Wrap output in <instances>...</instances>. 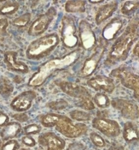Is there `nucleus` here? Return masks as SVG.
Segmentation results:
<instances>
[{
    "label": "nucleus",
    "instance_id": "obj_1",
    "mask_svg": "<svg viewBox=\"0 0 139 150\" xmlns=\"http://www.w3.org/2000/svg\"><path fill=\"white\" fill-rule=\"evenodd\" d=\"M139 36V20H133L111 47L105 64L112 65L124 60L128 56L132 46Z\"/></svg>",
    "mask_w": 139,
    "mask_h": 150
},
{
    "label": "nucleus",
    "instance_id": "obj_2",
    "mask_svg": "<svg viewBox=\"0 0 139 150\" xmlns=\"http://www.w3.org/2000/svg\"><path fill=\"white\" fill-rule=\"evenodd\" d=\"M78 56H79L78 52H74L63 58L53 59L46 62L45 64H43L39 68L38 71L36 74H34L32 76V78L29 80L28 85L30 86H41L53 72L58 69H62L73 64L78 58Z\"/></svg>",
    "mask_w": 139,
    "mask_h": 150
},
{
    "label": "nucleus",
    "instance_id": "obj_3",
    "mask_svg": "<svg viewBox=\"0 0 139 150\" xmlns=\"http://www.w3.org/2000/svg\"><path fill=\"white\" fill-rule=\"evenodd\" d=\"M59 43V37L56 34H48L30 42L26 52L30 60H40L48 56Z\"/></svg>",
    "mask_w": 139,
    "mask_h": 150
},
{
    "label": "nucleus",
    "instance_id": "obj_4",
    "mask_svg": "<svg viewBox=\"0 0 139 150\" xmlns=\"http://www.w3.org/2000/svg\"><path fill=\"white\" fill-rule=\"evenodd\" d=\"M61 89L69 96L73 97L79 98L80 101L79 106L86 110H93L95 109V105L91 98L89 92L83 86L72 83H61L59 84Z\"/></svg>",
    "mask_w": 139,
    "mask_h": 150
},
{
    "label": "nucleus",
    "instance_id": "obj_5",
    "mask_svg": "<svg viewBox=\"0 0 139 150\" xmlns=\"http://www.w3.org/2000/svg\"><path fill=\"white\" fill-rule=\"evenodd\" d=\"M56 129L66 137L75 139L86 134L88 127L83 123H73V121L71 118L61 115L56 125Z\"/></svg>",
    "mask_w": 139,
    "mask_h": 150
},
{
    "label": "nucleus",
    "instance_id": "obj_6",
    "mask_svg": "<svg viewBox=\"0 0 139 150\" xmlns=\"http://www.w3.org/2000/svg\"><path fill=\"white\" fill-rule=\"evenodd\" d=\"M76 32L77 30L74 19L71 16H64L61 20V38L65 47L73 48L78 44L79 38Z\"/></svg>",
    "mask_w": 139,
    "mask_h": 150
},
{
    "label": "nucleus",
    "instance_id": "obj_7",
    "mask_svg": "<svg viewBox=\"0 0 139 150\" xmlns=\"http://www.w3.org/2000/svg\"><path fill=\"white\" fill-rule=\"evenodd\" d=\"M111 75L120 80L123 86L133 91V96L139 101V76L126 69L118 68L111 72Z\"/></svg>",
    "mask_w": 139,
    "mask_h": 150
},
{
    "label": "nucleus",
    "instance_id": "obj_8",
    "mask_svg": "<svg viewBox=\"0 0 139 150\" xmlns=\"http://www.w3.org/2000/svg\"><path fill=\"white\" fill-rule=\"evenodd\" d=\"M93 127L97 129L103 135L110 138L116 137L120 134V124L116 121L110 120L105 117H96L92 121Z\"/></svg>",
    "mask_w": 139,
    "mask_h": 150
},
{
    "label": "nucleus",
    "instance_id": "obj_9",
    "mask_svg": "<svg viewBox=\"0 0 139 150\" xmlns=\"http://www.w3.org/2000/svg\"><path fill=\"white\" fill-rule=\"evenodd\" d=\"M56 15V10L54 8H51L48 11L43 15L39 16L34 22L31 24L29 28L28 34L30 36H39L40 34L44 33L47 29L48 28L50 23L54 18Z\"/></svg>",
    "mask_w": 139,
    "mask_h": 150
},
{
    "label": "nucleus",
    "instance_id": "obj_10",
    "mask_svg": "<svg viewBox=\"0 0 139 150\" xmlns=\"http://www.w3.org/2000/svg\"><path fill=\"white\" fill-rule=\"evenodd\" d=\"M115 109L119 110L121 116L128 120H136L139 117V109L135 103L124 99H116L111 101Z\"/></svg>",
    "mask_w": 139,
    "mask_h": 150
},
{
    "label": "nucleus",
    "instance_id": "obj_11",
    "mask_svg": "<svg viewBox=\"0 0 139 150\" xmlns=\"http://www.w3.org/2000/svg\"><path fill=\"white\" fill-rule=\"evenodd\" d=\"M36 97L34 91H26L16 96L11 102V108L17 112L26 111L30 109L32 103Z\"/></svg>",
    "mask_w": 139,
    "mask_h": 150
},
{
    "label": "nucleus",
    "instance_id": "obj_12",
    "mask_svg": "<svg viewBox=\"0 0 139 150\" xmlns=\"http://www.w3.org/2000/svg\"><path fill=\"white\" fill-rule=\"evenodd\" d=\"M38 143L46 150H63L66 147L64 139L53 132H47L40 135Z\"/></svg>",
    "mask_w": 139,
    "mask_h": 150
},
{
    "label": "nucleus",
    "instance_id": "obj_13",
    "mask_svg": "<svg viewBox=\"0 0 139 150\" xmlns=\"http://www.w3.org/2000/svg\"><path fill=\"white\" fill-rule=\"evenodd\" d=\"M79 38L85 50H89L96 44V37L92 30L90 24L86 21H81L79 26Z\"/></svg>",
    "mask_w": 139,
    "mask_h": 150
},
{
    "label": "nucleus",
    "instance_id": "obj_14",
    "mask_svg": "<svg viewBox=\"0 0 139 150\" xmlns=\"http://www.w3.org/2000/svg\"><path fill=\"white\" fill-rule=\"evenodd\" d=\"M88 85L95 91H102L107 93H111L115 90L113 80L103 75H97L88 80Z\"/></svg>",
    "mask_w": 139,
    "mask_h": 150
},
{
    "label": "nucleus",
    "instance_id": "obj_15",
    "mask_svg": "<svg viewBox=\"0 0 139 150\" xmlns=\"http://www.w3.org/2000/svg\"><path fill=\"white\" fill-rule=\"evenodd\" d=\"M17 55L18 54L16 52H7L4 54V61L8 69L21 74H26L29 71V68L25 63L16 60Z\"/></svg>",
    "mask_w": 139,
    "mask_h": 150
},
{
    "label": "nucleus",
    "instance_id": "obj_16",
    "mask_svg": "<svg viewBox=\"0 0 139 150\" xmlns=\"http://www.w3.org/2000/svg\"><path fill=\"white\" fill-rule=\"evenodd\" d=\"M123 27V21L120 18H114L110 21L103 29L102 36L105 40H112L114 39L118 32Z\"/></svg>",
    "mask_w": 139,
    "mask_h": 150
},
{
    "label": "nucleus",
    "instance_id": "obj_17",
    "mask_svg": "<svg viewBox=\"0 0 139 150\" xmlns=\"http://www.w3.org/2000/svg\"><path fill=\"white\" fill-rule=\"evenodd\" d=\"M117 8H118V4L116 2H112L102 6L98 9L96 14V18H95L96 23L98 25H101L105 20L110 18L113 15V13L116 11Z\"/></svg>",
    "mask_w": 139,
    "mask_h": 150
},
{
    "label": "nucleus",
    "instance_id": "obj_18",
    "mask_svg": "<svg viewBox=\"0 0 139 150\" xmlns=\"http://www.w3.org/2000/svg\"><path fill=\"white\" fill-rule=\"evenodd\" d=\"M123 137L128 144H133L139 141V130L138 127L132 122H127L124 126Z\"/></svg>",
    "mask_w": 139,
    "mask_h": 150
},
{
    "label": "nucleus",
    "instance_id": "obj_19",
    "mask_svg": "<svg viewBox=\"0 0 139 150\" xmlns=\"http://www.w3.org/2000/svg\"><path fill=\"white\" fill-rule=\"evenodd\" d=\"M21 130V127L17 122H13L11 123H8V125L5 126V127L3 129V131H1L2 139L4 141L10 140L18 135Z\"/></svg>",
    "mask_w": 139,
    "mask_h": 150
},
{
    "label": "nucleus",
    "instance_id": "obj_20",
    "mask_svg": "<svg viewBox=\"0 0 139 150\" xmlns=\"http://www.w3.org/2000/svg\"><path fill=\"white\" fill-rule=\"evenodd\" d=\"M98 60H99V56L97 54L94 55L93 57H90L89 59H88L84 62L83 68H82V70H81L82 75L89 76L92 74L97 68Z\"/></svg>",
    "mask_w": 139,
    "mask_h": 150
},
{
    "label": "nucleus",
    "instance_id": "obj_21",
    "mask_svg": "<svg viewBox=\"0 0 139 150\" xmlns=\"http://www.w3.org/2000/svg\"><path fill=\"white\" fill-rule=\"evenodd\" d=\"M66 11L70 13L84 12L85 2L83 0H70L66 4Z\"/></svg>",
    "mask_w": 139,
    "mask_h": 150
},
{
    "label": "nucleus",
    "instance_id": "obj_22",
    "mask_svg": "<svg viewBox=\"0 0 139 150\" xmlns=\"http://www.w3.org/2000/svg\"><path fill=\"white\" fill-rule=\"evenodd\" d=\"M61 117V115L59 114H55V113H48L45 114L41 117V124L44 127L51 128L53 127H56L57 122Z\"/></svg>",
    "mask_w": 139,
    "mask_h": 150
},
{
    "label": "nucleus",
    "instance_id": "obj_23",
    "mask_svg": "<svg viewBox=\"0 0 139 150\" xmlns=\"http://www.w3.org/2000/svg\"><path fill=\"white\" fill-rule=\"evenodd\" d=\"M139 8V2L136 0L127 1L125 2L123 7L121 8V12L124 15H130L133 11H135Z\"/></svg>",
    "mask_w": 139,
    "mask_h": 150
},
{
    "label": "nucleus",
    "instance_id": "obj_24",
    "mask_svg": "<svg viewBox=\"0 0 139 150\" xmlns=\"http://www.w3.org/2000/svg\"><path fill=\"white\" fill-rule=\"evenodd\" d=\"M93 101L99 108H107L110 104L108 96L104 93H97L93 97Z\"/></svg>",
    "mask_w": 139,
    "mask_h": 150
},
{
    "label": "nucleus",
    "instance_id": "obj_25",
    "mask_svg": "<svg viewBox=\"0 0 139 150\" xmlns=\"http://www.w3.org/2000/svg\"><path fill=\"white\" fill-rule=\"evenodd\" d=\"M71 119L79 122H87L91 119V115L89 113L80 110H73L70 112Z\"/></svg>",
    "mask_w": 139,
    "mask_h": 150
},
{
    "label": "nucleus",
    "instance_id": "obj_26",
    "mask_svg": "<svg viewBox=\"0 0 139 150\" xmlns=\"http://www.w3.org/2000/svg\"><path fill=\"white\" fill-rule=\"evenodd\" d=\"M19 9V4L17 3H9L4 4L2 8H0V14L3 16L11 15L15 13Z\"/></svg>",
    "mask_w": 139,
    "mask_h": 150
},
{
    "label": "nucleus",
    "instance_id": "obj_27",
    "mask_svg": "<svg viewBox=\"0 0 139 150\" xmlns=\"http://www.w3.org/2000/svg\"><path fill=\"white\" fill-rule=\"evenodd\" d=\"M30 19H31V14L26 13L17 18L14 19L12 21V25H15L16 27H19V28L25 27L26 25H28V23L30 22Z\"/></svg>",
    "mask_w": 139,
    "mask_h": 150
},
{
    "label": "nucleus",
    "instance_id": "obj_28",
    "mask_svg": "<svg viewBox=\"0 0 139 150\" xmlns=\"http://www.w3.org/2000/svg\"><path fill=\"white\" fill-rule=\"evenodd\" d=\"M89 137H90L92 143L95 146L98 147V148L102 149V148H104L106 145V143H105V139H103L101 135H98V133H96V132H92V133H90Z\"/></svg>",
    "mask_w": 139,
    "mask_h": 150
},
{
    "label": "nucleus",
    "instance_id": "obj_29",
    "mask_svg": "<svg viewBox=\"0 0 139 150\" xmlns=\"http://www.w3.org/2000/svg\"><path fill=\"white\" fill-rule=\"evenodd\" d=\"M24 131L26 135H34V134H38L41 131V127L37 124H31V125L26 127L24 129Z\"/></svg>",
    "mask_w": 139,
    "mask_h": 150
},
{
    "label": "nucleus",
    "instance_id": "obj_30",
    "mask_svg": "<svg viewBox=\"0 0 139 150\" xmlns=\"http://www.w3.org/2000/svg\"><path fill=\"white\" fill-rule=\"evenodd\" d=\"M8 26V21L7 18L0 19V41L7 36V28Z\"/></svg>",
    "mask_w": 139,
    "mask_h": 150
},
{
    "label": "nucleus",
    "instance_id": "obj_31",
    "mask_svg": "<svg viewBox=\"0 0 139 150\" xmlns=\"http://www.w3.org/2000/svg\"><path fill=\"white\" fill-rule=\"evenodd\" d=\"M19 148L18 142L15 139H10L5 143L2 150H16Z\"/></svg>",
    "mask_w": 139,
    "mask_h": 150
},
{
    "label": "nucleus",
    "instance_id": "obj_32",
    "mask_svg": "<svg viewBox=\"0 0 139 150\" xmlns=\"http://www.w3.org/2000/svg\"><path fill=\"white\" fill-rule=\"evenodd\" d=\"M66 150H87V149L83 144L79 142H75L71 144L68 146Z\"/></svg>",
    "mask_w": 139,
    "mask_h": 150
},
{
    "label": "nucleus",
    "instance_id": "obj_33",
    "mask_svg": "<svg viewBox=\"0 0 139 150\" xmlns=\"http://www.w3.org/2000/svg\"><path fill=\"white\" fill-rule=\"evenodd\" d=\"M22 142L23 144H25L26 145L30 147H33L36 144L35 140H34L31 136H30V135H26V136H24L22 138Z\"/></svg>",
    "mask_w": 139,
    "mask_h": 150
},
{
    "label": "nucleus",
    "instance_id": "obj_34",
    "mask_svg": "<svg viewBox=\"0 0 139 150\" xmlns=\"http://www.w3.org/2000/svg\"><path fill=\"white\" fill-rule=\"evenodd\" d=\"M8 122V117L4 112H0V127H3Z\"/></svg>",
    "mask_w": 139,
    "mask_h": 150
},
{
    "label": "nucleus",
    "instance_id": "obj_35",
    "mask_svg": "<svg viewBox=\"0 0 139 150\" xmlns=\"http://www.w3.org/2000/svg\"><path fill=\"white\" fill-rule=\"evenodd\" d=\"M133 53L134 56L139 57V42L136 44L135 47H134V48L133 50Z\"/></svg>",
    "mask_w": 139,
    "mask_h": 150
},
{
    "label": "nucleus",
    "instance_id": "obj_36",
    "mask_svg": "<svg viewBox=\"0 0 139 150\" xmlns=\"http://www.w3.org/2000/svg\"><path fill=\"white\" fill-rule=\"evenodd\" d=\"M108 150H124V147L120 145H112Z\"/></svg>",
    "mask_w": 139,
    "mask_h": 150
},
{
    "label": "nucleus",
    "instance_id": "obj_37",
    "mask_svg": "<svg viewBox=\"0 0 139 150\" xmlns=\"http://www.w3.org/2000/svg\"><path fill=\"white\" fill-rule=\"evenodd\" d=\"M17 119V120H21L22 122H26L27 120V117L25 115V114H21V116L20 117H15Z\"/></svg>",
    "mask_w": 139,
    "mask_h": 150
},
{
    "label": "nucleus",
    "instance_id": "obj_38",
    "mask_svg": "<svg viewBox=\"0 0 139 150\" xmlns=\"http://www.w3.org/2000/svg\"><path fill=\"white\" fill-rule=\"evenodd\" d=\"M91 4H99V3H102L104 2V0H88Z\"/></svg>",
    "mask_w": 139,
    "mask_h": 150
},
{
    "label": "nucleus",
    "instance_id": "obj_39",
    "mask_svg": "<svg viewBox=\"0 0 139 150\" xmlns=\"http://www.w3.org/2000/svg\"><path fill=\"white\" fill-rule=\"evenodd\" d=\"M6 1H8V0H0V3H4V2H6Z\"/></svg>",
    "mask_w": 139,
    "mask_h": 150
},
{
    "label": "nucleus",
    "instance_id": "obj_40",
    "mask_svg": "<svg viewBox=\"0 0 139 150\" xmlns=\"http://www.w3.org/2000/svg\"><path fill=\"white\" fill-rule=\"evenodd\" d=\"M21 150H29V149H21Z\"/></svg>",
    "mask_w": 139,
    "mask_h": 150
}]
</instances>
